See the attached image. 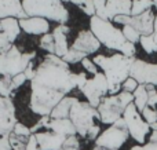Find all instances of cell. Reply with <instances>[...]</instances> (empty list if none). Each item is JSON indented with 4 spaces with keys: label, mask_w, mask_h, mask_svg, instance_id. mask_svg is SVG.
<instances>
[{
    "label": "cell",
    "mask_w": 157,
    "mask_h": 150,
    "mask_svg": "<svg viewBox=\"0 0 157 150\" xmlns=\"http://www.w3.org/2000/svg\"><path fill=\"white\" fill-rule=\"evenodd\" d=\"M134 102V95L130 92H121L116 95H108L102 99L101 105L98 106V113H99L101 123L106 126H112L117 120L123 118L125 109L130 103Z\"/></svg>",
    "instance_id": "obj_5"
},
{
    "label": "cell",
    "mask_w": 157,
    "mask_h": 150,
    "mask_svg": "<svg viewBox=\"0 0 157 150\" xmlns=\"http://www.w3.org/2000/svg\"><path fill=\"white\" fill-rule=\"evenodd\" d=\"M141 114L149 126H153V124L157 123V94L152 98H149L147 105L144 107Z\"/></svg>",
    "instance_id": "obj_23"
},
{
    "label": "cell",
    "mask_w": 157,
    "mask_h": 150,
    "mask_svg": "<svg viewBox=\"0 0 157 150\" xmlns=\"http://www.w3.org/2000/svg\"><path fill=\"white\" fill-rule=\"evenodd\" d=\"M147 10H152V8L147 6L146 2L144 0H132V7H131V15H139V14L145 13Z\"/></svg>",
    "instance_id": "obj_31"
},
{
    "label": "cell",
    "mask_w": 157,
    "mask_h": 150,
    "mask_svg": "<svg viewBox=\"0 0 157 150\" xmlns=\"http://www.w3.org/2000/svg\"><path fill=\"white\" fill-rule=\"evenodd\" d=\"M90 30L98 39L101 46H105L109 50H116L120 52L123 44L127 41L121 29L114 26L112 21L101 19L97 15L90 18Z\"/></svg>",
    "instance_id": "obj_4"
},
{
    "label": "cell",
    "mask_w": 157,
    "mask_h": 150,
    "mask_svg": "<svg viewBox=\"0 0 157 150\" xmlns=\"http://www.w3.org/2000/svg\"><path fill=\"white\" fill-rule=\"evenodd\" d=\"M62 2H68V3H72V4H76V6H78L80 7L81 4H83L86 0H62Z\"/></svg>",
    "instance_id": "obj_46"
},
{
    "label": "cell",
    "mask_w": 157,
    "mask_h": 150,
    "mask_svg": "<svg viewBox=\"0 0 157 150\" xmlns=\"http://www.w3.org/2000/svg\"><path fill=\"white\" fill-rule=\"evenodd\" d=\"M0 33H4L11 43L17 40L18 35L21 33V26H19V19L17 18H4L0 19Z\"/></svg>",
    "instance_id": "obj_21"
},
{
    "label": "cell",
    "mask_w": 157,
    "mask_h": 150,
    "mask_svg": "<svg viewBox=\"0 0 157 150\" xmlns=\"http://www.w3.org/2000/svg\"><path fill=\"white\" fill-rule=\"evenodd\" d=\"M75 88H77V73L71 70L62 58L46 55L30 81V110L40 117L50 116L52 109Z\"/></svg>",
    "instance_id": "obj_1"
},
{
    "label": "cell",
    "mask_w": 157,
    "mask_h": 150,
    "mask_svg": "<svg viewBox=\"0 0 157 150\" xmlns=\"http://www.w3.org/2000/svg\"><path fill=\"white\" fill-rule=\"evenodd\" d=\"M37 52H21L15 46L6 54H0V76L14 77L19 73H24L30 62L36 58Z\"/></svg>",
    "instance_id": "obj_7"
},
{
    "label": "cell",
    "mask_w": 157,
    "mask_h": 150,
    "mask_svg": "<svg viewBox=\"0 0 157 150\" xmlns=\"http://www.w3.org/2000/svg\"><path fill=\"white\" fill-rule=\"evenodd\" d=\"M120 54L125 55V57H128V58H134V57H135V54H136L135 44L130 43V41H125V43L123 44L121 50H120Z\"/></svg>",
    "instance_id": "obj_35"
},
{
    "label": "cell",
    "mask_w": 157,
    "mask_h": 150,
    "mask_svg": "<svg viewBox=\"0 0 157 150\" xmlns=\"http://www.w3.org/2000/svg\"><path fill=\"white\" fill-rule=\"evenodd\" d=\"M50 120H51V118H50V116H43V117H40V120H39L37 123L32 127V128H30V132H32V134H37V132L43 131V128L47 129Z\"/></svg>",
    "instance_id": "obj_34"
},
{
    "label": "cell",
    "mask_w": 157,
    "mask_h": 150,
    "mask_svg": "<svg viewBox=\"0 0 157 150\" xmlns=\"http://www.w3.org/2000/svg\"><path fill=\"white\" fill-rule=\"evenodd\" d=\"M62 150H80V141L76 135L66 138L65 142H63Z\"/></svg>",
    "instance_id": "obj_33"
},
{
    "label": "cell",
    "mask_w": 157,
    "mask_h": 150,
    "mask_svg": "<svg viewBox=\"0 0 157 150\" xmlns=\"http://www.w3.org/2000/svg\"><path fill=\"white\" fill-rule=\"evenodd\" d=\"M26 17H40L63 25L69 21V11L62 0H21Z\"/></svg>",
    "instance_id": "obj_3"
},
{
    "label": "cell",
    "mask_w": 157,
    "mask_h": 150,
    "mask_svg": "<svg viewBox=\"0 0 157 150\" xmlns=\"http://www.w3.org/2000/svg\"><path fill=\"white\" fill-rule=\"evenodd\" d=\"M132 0H106V15L109 21H113L117 15H131Z\"/></svg>",
    "instance_id": "obj_19"
},
{
    "label": "cell",
    "mask_w": 157,
    "mask_h": 150,
    "mask_svg": "<svg viewBox=\"0 0 157 150\" xmlns=\"http://www.w3.org/2000/svg\"><path fill=\"white\" fill-rule=\"evenodd\" d=\"M123 120L127 124L130 137L132 138L136 143H139V145H145L147 135H150L152 129H150L149 124L144 120L141 112H138V109L135 107L134 102L127 106L124 114H123Z\"/></svg>",
    "instance_id": "obj_9"
},
{
    "label": "cell",
    "mask_w": 157,
    "mask_h": 150,
    "mask_svg": "<svg viewBox=\"0 0 157 150\" xmlns=\"http://www.w3.org/2000/svg\"><path fill=\"white\" fill-rule=\"evenodd\" d=\"M132 95H134V105H135V107L138 109V112H142L144 107L147 105V101H149V98H150L149 94H147L146 85L139 84L138 88L134 91Z\"/></svg>",
    "instance_id": "obj_24"
},
{
    "label": "cell",
    "mask_w": 157,
    "mask_h": 150,
    "mask_svg": "<svg viewBox=\"0 0 157 150\" xmlns=\"http://www.w3.org/2000/svg\"><path fill=\"white\" fill-rule=\"evenodd\" d=\"M77 101V98H73V96H65L57 106L52 109L51 114H50V118H69V114H71V109L73 106V103Z\"/></svg>",
    "instance_id": "obj_22"
},
{
    "label": "cell",
    "mask_w": 157,
    "mask_h": 150,
    "mask_svg": "<svg viewBox=\"0 0 157 150\" xmlns=\"http://www.w3.org/2000/svg\"><path fill=\"white\" fill-rule=\"evenodd\" d=\"M78 8H80V10L83 11L86 15H88L90 18H91V17H94V15H97L95 6H94V3H92V0H86V2H84Z\"/></svg>",
    "instance_id": "obj_36"
},
{
    "label": "cell",
    "mask_w": 157,
    "mask_h": 150,
    "mask_svg": "<svg viewBox=\"0 0 157 150\" xmlns=\"http://www.w3.org/2000/svg\"><path fill=\"white\" fill-rule=\"evenodd\" d=\"M92 150H106V149H102V148H94Z\"/></svg>",
    "instance_id": "obj_49"
},
{
    "label": "cell",
    "mask_w": 157,
    "mask_h": 150,
    "mask_svg": "<svg viewBox=\"0 0 157 150\" xmlns=\"http://www.w3.org/2000/svg\"><path fill=\"white\" fill-rule=\"evenodd\" d=\"M150 132L149 135V139L145 145H136V146H132L130 150H157V123L150 126Z\"/></svg>",
    "instance_id": "obj_26"
},
{
    "label": "cell",
    "mask_w": 157,
    "mask_h": 150,
    "mask_svg": "<svg viewBox=\"0 0 157 150\" xmlns=\"http://www.w3.org/2000/svg\"><path fill=\"white\" fill-rule=\"evenodd\" d=\"M121 32H123V35H124L125 40L130 41V43H132V44L139 43V40H141V35H139V33L136 32V30L134 29L132 26H130V25H125V26H123Z\"/></svg>",
    "instance_id": "obj_29"
},
{
    "label": "cell",
    "mask_w": 157,
    "mask_h": 150,
    "mask_svg": "<svg viewBox=\"0 0 157 150\" xmlns=\"http://www.w3.org/2000/svg\"><path fill=\"white\" fill-rule=\"evenodd\" d=\"M128 138H130V132H128L127 124L123 118H120L112 126H109V128H106L103 132H101L95 141V148L119 150L128 141Z\"/></svg>",
    "instance_id": "obj_8"
},
{
    "label": "cell",
    "mask_w": 157,
    "mask_h": 150,
    "mask_svg": "<svg viewBox=\"0 0 157 150\" xmlns=\"http://www.w3.org/2000/svg\"><path fill=\"white\" fill-rule=\"evenodd\" d=\"M0 90H2V76H0Z\"/></svg>",
    "instance_id": "obj_50"
},
{
    "label": "cell",
    "mask_w": 157,
    "mask_h": 150,
    "mask_svg": "<svg viewBox=\"0 0 157 150\" xmlns=\"http://www.w3.org/2000/svg\"><path fill=\"white\" fill-rule=\"evenodd\" d=\"M19 26L28 35H40L44 36L50 33V24L47 19L40 17H28V18L19 19Z\"/></svg>",
    "instance_id": "obj_16"
},
{
    "label": "cell",
    "mask_w": 157,
    "mask_h": 150,
    "mask_svg": "<svg viewBox=\"0 0 157 150\" xmlns=\"http://www.w3.org/2000/svg\"><path fill=\"white\" fill-rule=\"evenodd\" d=\"M30 138V137H29ZM28 137H21V135H17L14 132L10 134V145H11V150H25L28 145Z\"/></svg>",
    "instance_id": "obj_28"
},
{
    "label": "cell",
    "mask_w": 157,
    "mask_h": 150,
    "mask_svg": "<svg viewBox=\"0 0 157 150\" xmlns=\"http://www.w3.org/2000/svg\"><path fill=\"white\" fill-rule=\"evenodd\" d=\"M25 81H26V76H25L24 73H19V74H17V76L13 77V85H14L15 90L17 88H19L21 85H24Z\"/></svg>",
    "instance_id": "obj_41"
},
{
    "label": "cell",
    "mask_w": 157,
    "mask_h": 150,
    "mask_svg": "<svg viewBox=\"0 0 157 150\" xmlns=\"http://www.w3.org/2000/svg\"><path fill=\"white\" fill-rule=\"evenodd\" d=\"M13 47V43L10 41V39L4 35V33H0V54H6Z\"/></svg>",
    "instance_id": "obj_38"
},
{
    "label": "cell",
    "mask_w": 157,
    "mask_h": 150,
    "mask_svg": "<svg viewBox=\"0 0 157 150\" xmlns=\"http://www.w3.org/2000/svg\"><path fill=\"white\" fill-rule=\"evenodd\" d=\"M155 13L153 10H147L139 15H131L128 19V25L132 26L141 36H149L155 32Z\"/></svg>",
    "instance_id": "obj_14"
},
{
    "label": "cell",
    "mask_w": 157,
    "mask_h": 150,
    "mask_svg": "<svg viewBox=\"0 0 157 150\" xmlns=\"http://www.w3.org/2000/svg\"><path fill=\"white\" fill-rule=\"evenodd\" d=\"M10 17L17 19L28 18L22 8L21 0H0V19L10 18Z\"/></svg>",
    "instance_id": "obj_18"
},
{
    "label": "cell",
    "mask_w": 157,
    "mask_h": 150,
    "mask_svg": "<svg viewBox=\"0 0 157 150\" xmlns=\"http://www.w3.org/2000/svg\"><path fill=\"white\" fill-rule=\"evenodd\" d=\"M87 74L84 73V72H81V73H77V88L78 90H81V88L84 87V84L87 83Z\"/></svg>",
    "instance_id": "obj_45"
},
{
    "label": "cell",
    "mask_w": 157,
    "mask_h": 150,
    "mask_svg": "<svg viewBox=\"0 0 157 150\" xmlns=\"http://www.w3.org/2000/svg\"><path fill=\"white\" fill-rule=\"evenodd\" d=\"M13 132H14V134H17V135H21V137H28V138L32 135V132H30V128H28L25 124L19 123V121L15 124Z\"/></svg>",
    "instance_id": "obj_39"
},
{
    "label": "cell",
    "mask_w": 157,
    "mask_h": 150,
    "mask_svg": "<svg viewBox=\"0 0 157 150\" xmlns=\"http://www.w3.org/2000/svg\"><path fill=\"white\" fill-rule=\"evenodd\" d=\"M81 65H83V68L86 69L88 73H91L92 76H95V74L98 73V66L95 65L91 59H88V58H84V59L81 61Z\"/></svg>",
    "instance_id": "obj_40"
},
{
    "label": "cell",
    "mask_w": 157,
    "mask_h": 150,
    "mask_svg": "<svg viewBox=\"0 0 157 150\" xmlns=\"http://www.w3.org/2000/svg\"><path fill=\"white\" fill-rule=\"evenodd\" d=\"M25 150H40V148H39V145H37V141H36L35 134H32V135H30L29 141H28L26 149H25Z\"/></svg>",
    "instance_id": "obj_43"
},
{
    "label": "cell",
    "mask_w": 157,
    "mask_h": 150,
    "mask_svg": "<svg viewBox=\"0 0 157 150\" xmlns=\"http://www.w3.org/2000/svg\"><path fill=\"white\" fill-rule=\"evenodd\" d=\"M84 58H87V57L86 55H83L81 52H78V51H76V50H73V48H69V51L66 52V55L62 58V59L65 61L68 65H73V63L81 62Z\"/></svg>",
    "instance_id": "obj_30"
},
{
    "label": "cell",
    "mask_w": 157,
    "mask_h": 150,
    "mask_svg": "<svg viewBox=\"0 0 157 150\" xmlns=\"http://www.w3.org/2000/svg\"><path fill=\"white\" fill-rule=\"evenodd\" d=\"M0 150H11L10 135L8 137H0Z\"/></svg>",
    "instance_id": "obj_44"
},
{
    "label": "cell",
    "mask_w": 157,
    "mask_h": 150,
    "mask_svg": "<svg viewBox=\"0 0 157 150\" xmlns=\"http://www.w3.org/2000/svg\"><path fill=\"white\" fill-rule=\"evenodd\" d=\"M80 91L87 98V102L92 107L98 109L102 99L106 98L109 94V84H108V80H106L105 74L98 72L95 76H92V79L87 80V83L84 84V87Z\"/></svg>",
    "instance_id": "obj_10"
},
{
    "label": "cell",
    "mask_w": 157,
    "mask_h": 150,
    "mask_svg": "<svg viewBox=\"0 0 157 150\" xmlns=\"http://www.w3.org/2000/svg\"><path fill=\"white\" fill-rule=\"evenodd\" d=\"M71 32V28L66 24L58 25L52 32L54 36V43H55V55L59 58H63L66 52L69 51V43H68V33Z\"/></svg>",
    "instance_id": "obj_17"
},
{
    "label": "cell",
    "mask_w": 157,
    "mask_h": 150,
    "mask_svg": "<svg viewBox=\"0 0 157 150\" xmlns=\"http://www.w3.org/2000/svg\"><path fill=\"white\" fill-rule=\"evenodd\" d=\"M39 47L44 51H47L48 54L55 55V43H54V36L52 33H47V35L41 36L40 41H39Z\"/></svg>",
    "instance_id": "obj_27"
},
{
    "label": "cell",
    "mask_w": 157,
    "mask_h": 150,
    "mask_svg": "<svg viewBox=\"0 0 157 150\" xmlns=\"http://www.w3.org/2000/svg\"><path fill=\"white\" fill-rule=\"evenodd\" d=\"M135 61L134 58H128L125 55L117 54L106 57V55H97L94 57L92 62L102 69V73L105 74L109 84V95H116L121 92V85L125 80L130 77L131 65Z\"/></svg>",
    "instance_id": "obj_2"
},
{
    "label": "cell",
    "mask_w": 157,
    "mask_h": 150,
    "mask_svg": "<svg viewBox=\"0 0 157 150\" xmlns=\"http://www.w3.org/2000/svg\"><path fill=\"white\" fill-rule=\"evenodd\" d=\"M101 43L98 41V39L92 35L91 30H80L78 35L75 39L73 44L71 46V48L76 50V51L81 52L83 55L88 57L92 55L99 50Z\"/></svg>",
    "instance_id": "obj_13"
},
{
    "label": "cell",
    "mask_w": 157,
    "mask_h": 150,
    "mask_svg": "<svg viewBox=\"0 0 157 150\" xmlns=\"http://www.w3.org/2000/svg\"><path fill=\"white\" fill-rule=\"evenodd\" d=\"M130 77L135 79L138 84L157 85V63L146 62V61L135 58V61L131 65Z\"/></svg>",
    "instance_id": "obj_11"
},
{
    "label": "cell",
    "mask_w": 157,
    "mask_h": 150,
    "mask_svg": "<svg viewBox=\"0 0 157 150\" xmlns=\"http://www.w3.org/2000/svg\"><path fill=\"white\" fill-rule=\"evenodd\" d=\"M95 6V11H97V17L101 19H108V15H106V0H92Z\"/></svg>",
    "instance_id": "obj_32"
},
{
    "label": "cell",
    "mask_w": 157,
    "mask_h": 150,
    "mask_svg": "<svg viewBox=\"0 0 157 150\" xmlns=\"http://www.w3.org/2000/svg\"><path fill=\"white\" fill-rule=\"evenodd\" d=\"M47 129L52 131L54 134L61 135V137H73L77 134L76 128H75L73 123L71 121V118H51L48 123Z\"/></svg>",
    "instance_id": "obj_20"
},
{
    "label": "cell",
    "mask_w": 157,
    "mask_h": 150,
    "mask_svg": "<svg viewBox=\"0 0 157 150\" xmlns=\"http://www.w3.org/2000/svg\"><path fill=\"white\" fill-rule=\"evenodd\" d=\"M24 74L26 76V80H29V81H32V80L35 79V76H36V68H35V65H33V62H30L29 65H28V68L25 69Z\"/></svg>",
    "instance_id": "obj_42"
},
{
    "label": "cell",
    "mask_w": 157,
    "mask_h": 150,
    "mask_svg": "<svg viewBox=\"0 0 157 150\" xmlns=\"http://www.w3.org/2000/svg\"><path fill=\"white\" fill-rule=\"evenodd\" d=\"M35 137L40 150H62L63 142L66 139L65 137L54 134L50 129H43V131L35 134Z\"/></svg>",
    "instance_id": "obj_15"
},
{
    "label": "cell",
    "mask_w": 157,
    "mask_h": 150,
    "mask_svg": "<svg viewBox=\"0 0 157 150\" xmlns=\"http://www.w3.org/2000/svg\"><path fill=\"white\" fill-rule=\"evenodd\" d=\"M69 118L73 123L77 134L84 139H87L91 129H94L95 127L99 126L98 123L101 121L98 109L92 107L88 102H81L78 99L72 106Z\"/></svg>",
    "instance_id": "obj_6"
},
{
    "label": "cell",
    "mask_w": 157,
    "mask_h": 150,
    "mask_svg": "<svg viewBox=\"0 0 157 150\" xmlns=\"http://www.w3.org/2000/svg\"><path fill=\"white\" fill-rule=\"evenodd\" d=\"M155 32L157 33V15H156V18H155Z\"/></svg>",
    "instance_id": "obj_48"
},
{
    "label": "cell",
    "mask_w": 157,
    "mask_h": 150,
    "mask_svg": "<svg viewBox=\"0 0 157 150\" xmlns=\"http://www.w3.org/2000/svg\"><path fill=\"white\" fill-rule=\"evenodd\" d=\"M139 44L142 46L144 51L147 52V54L157 52V33L153 32L152 35H149V36H141Z\"/></svg>",
    "instance_id": "obj_25"
},
{
    "label": "cell",
    "mask_w": 157,
    "mask_h": 150,
    "mask_svg": "<svg viewBox=\"0 0 157 150\" xmlns=\"http://www.w3.org/2000/svg\"><path fill=\"white\" fill-rule=\"evenodd\" d=\"M138 83H136L135 79H132V77H128L127 80H125L124 83H123L121 85V91H125V92H130V94H134V91L138 88Z\"/></svg>",
    "instance_id": "obj_37"
},
{
    "label": "cell",
    "mask_w": 157,
    "mask_h": 150,
    "mask_svg": "<svg viewBox=\"0 0 157 150\" xmlns=\"http://www.w3.org/2000/svg\"><path fill=\"white\" fill-rule=\"evenodd\" d=\"M18 123L15 106L11 98L0 96V137H8Z\"/></svg>",
    "instance_id": "obj_12"
},
{
    "label": "cell",
    "mask_w": 157,
    "mask_h": 150,
    "mask_svg": "<svg viewBox=\"0 0 157 150\" xmlns=\"http://www.w3.org/2000/svg\"><path fill=\"white\" fill-rule=\"evenodd\" d=\"M144 2H146V3H147V6H149L150 8L155 7L156 10H157V0H144Z\"/></svg>",
    "instance_id": "obj_47"
}]
</instances>
